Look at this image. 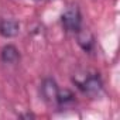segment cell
<instances>
[{
    "label": "cell",
    "mask_w": 120,
    "mask_h": 120,
    "mask_svg": "<svg viewBox=\"0 0 120 120\" xmlns=\"http://www.w3.org/2000/svg\"><path fill=\"white\" fill-rule=\"evenodd\" d=\"M58 92H59V86L52 78H45L42 81V83H41V96L45 102H48L49 105H55Z\"/></svg>",
    "instance_id": "3"
},
{
    "label": "cell",
    "mask_w": 120,
    "mask_h": 120,
    "mask_svg": "<svg viewBox=\"0 0 120 120\" xmlns=\"http://www.w3.org/2000/svg\"><path fill=\"white\" fill-rule=\"evenodd\" d=\"M74 83L89 96H96L103 89V82L96 72H83L74 76Z\"/></svg>",
    "instance_id": "1"
},
{
    "label": "cell",
    "mask_w": 120,
    "mask_h": 120,
    "mask_svg": "<svg viewBox=\"0 0 120 120\" xmlns=\"http://www.w3.org/2000/svg\"><path fill=\"white\" fill-rule=\"evenodd\" d=\"M62 27L67 33L76 34L82 28V14L76 4H71L65 9V11L61 16Z\"/></svg>",
    "instance_id": "2"
},
{
    "label": "cell",
    "mask_w": 120,
    "mask_h": 120,
    "mask_svg": "<svg viewBox=\"0 0 120 120\" xmlns=\"http://www.w3.org/2000/svg\"><path fill=\"white\" fill-rule=\"evenodd\" d=\"M0 56H2V61L4 64H16L20 61V51L13 44H7L2 48Z\"/></svg>",
    "instance_id": "5"
},
{
    "label": "cell",
    "mask_w": 120,
    "mask_h": 120,
    "mask_svg": "<svg viewBox=\"0 0 120 120\" xmlns=\"http://www.w3.org/2000/svg\"><path fill=\"white\" fill-rule=\"evenodd\" d=\"M75 35H76L78 44L82 47V49L86 51V52H90L92 48L95 47V38H93V35H92L89 31H85V30H82V28H81Z\"/></svg>",
    "instance_id": "7"
},
{
    "label": "cell",
    "mask_w": 120,
    "mask_h": 120,
    "mask_svg": "<svg viewBox=\"0 0 120 120\" xmlns=\"http://www.w3.org/2000/svg\"><path fill=\"white\" fill-rule=\"evenodd\" d=\"M74 103H75V95L69 89H59L55 106L61 107V109H67V107L72 106Z\"/></svg>",
    "instance_id": "6"
},
{
    "label": "cell",
    "mask_w": 120,
    "mask_h": 120,
    "mask_svg": "<svg viewBox=\"0 0 120 120\" xmlns=\"http://www.w3.org/2000/svg\"><path fill=\"white\" fill-rule=\"evenodd\" d=\"M20 33V23L14 19L0 20V35L4 38H13Z\"/></svg>",
    "instance_id": "4"
}]
</instances>
